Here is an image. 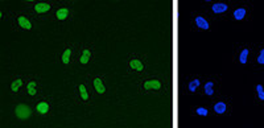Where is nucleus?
Masks as SVG:
<instances>
[{
  "mask_svg": "<svg viewBox=\"0 0 264 128\" xmlns=\"http://www.w3.org/2000/svg\"><path fill=\"white\" fill-rule=\"evenodd\" d=\"M244 16H246V9H244V8H238V9L234 12L235 20H242Z\"/></svg>",
  "mask_w": 264,
  "mask_h": 128,
  "instance_id": "nucleus-8",
  "label": "nucleus"
},
{
  "mask_svg": "<svg viewBox=\"0 0 264 128\" xmlns=\"http://www.w3.org/2000/svg\"><path fill=\"white\" fill-rule=\"evenodd\" d=\"M94 86H95V90L98 91L99 94H103L104 91H106V87H104V85L102 83V81H100L99 78H95V81H94Z\"/></svg>",
  "mask_w": 264,
  "mask_h": 128,
  "instance_id": "nucleus-4",
  "label": "nucleus"
},
{
  "mask_svg": "<svg viewBox=\"0 0 264 128\" xmlns=\"http://www.w3.org/2000/svg\"><path fill=\"white\" fill-rule=\"evenodd\" d=\"M144 87H145L147 90H151V89L158 90L161 87V83L158 81H156V79H153V81H147L145 83H144Z\"/></svg>",
  "mask_w": 264,
  "mask_h": 128,
  "instance_id": "nucleus-2",
  "label": "nucleus"
},
{
  "mask_svg": "<svg viewBox=\"0 0 264 128\" xmlns=\"http://www.w3.org/2000/svg\"><path fill=\"white\" fill-rule=\"evenodd\" d=\"M256 90H258L259 98H260L262 100H264V91H263V86H262V85H258V86H256Z\"/></svg>",
  "mask_w": 264,
  "mask_h": 128,
  "instance_id": "nucleus-21",
  "label": "nucleus"
},
{
  "mask_svg": "<svg viewBox=\"0 0 264 128\" xmlns=\"http://www.w3.org/2000/svg\"><path fill=\"white\" fill-rule=\"evenodd\" d=\"M37 111L40 114H46V112L49 111V106L48 103H45V102H41V103H38L37 106Z\"/></svg>",
  "mask_w": 264,
  "mask_h": 128,
  "instance_id": "nucleus-9",
  "label": "nucleus"
},
{
  "mask_svg": "<svg viewBox=\"0 0 264 128\" xmlns=\"http://www.w3.org/2000/svg\"><path fill=\"white\" fill-rule=\"evenodd\" d=\"M205 93H206V95H209V97H211V95L214 94V90H213V82H207L205 85Z\"/></svg>",
  "mask_w": 264,
  "mask_h": 128,
  "instance_id": "nucleus-15",
  "label": "nucleus"
},
{
  "mask_svg": "<svg viewBox=\"0 0 264 128\" xmlns=\"http://www.w3.org/2000/svg\"><path fill=\"white\" fill-rule=\"evenodd\" d=\"M70 54H71V50L70 49H66L62 54V61L64 64H69V61H70Z\"/></svg>",
  "mask_w": 264,
  "mask_h": 128,
  "instance_id": "nucleus-16",
  "label": "nucleus"
},
{
  "mask_svg": "<svg viewBox=\"0 0 264 128\" xmlns=\"http://www.w3.org/2000/svg\"><path fill=\"white\" fill-rule=\"evenodd\" d=\"M79 91H81V98L83 100H87L89 99V95H87V91L85 89V85H81L79 86Z\"/></svg>",
  "mask_w": 264,
  "mask_h": 128,
  "instance_id": "nucleus-18",
  "label": "nucleus"
},
{
  "mask_svg": "<svg viewBox=\"0 0 264 128\" xmlns=\"http://www.w3.org/2000/svg\"><path fill=\"white\" fill-rule=\"evenodd\" d=\"M129 65H131V67H132V69H135V70H139V71H140V70H143V67H144L142 62L137 61V60H132L131 62H129Z\"/></svg>",
  "mask_w": 264,
  "mask_h": 128,
  "instance_id": "nucleus-11",
  "label": "nucleus"
},
{
  "mask_svg": "<svg viewBox=\"0 0 264 128\" xmlns=\"http://www.w3.org/2000/svg\"><path fill=\"white\" fill-rule=\"evenodd\" d=\"M197 114L202 115V116H206V115H207V110L204 108V107H200V108H197Z\"/></svg>",
  "mask_w": 264,
  "mask_h": 128,
  "instance_id": "nucleus-22",
  "label": "nucleus"
},
{
  "mask_svg": "<svg viewBox=\"0 0 264 128\" xmlns=\"http://www.w3.org/2000/svg\"><path fill=\"white\" fill-rule=\"evenodd\" d=\"M196 23H197V25L200 28H202V29H209V23L206 21L204 17H201V16H198L197 19H196Z\"/></svg>",
  "mask_w": 264,
  "mask_h": 128,
  "instance_id": "nucleus-7",
  "label": "nucleus"
},
{
  "mask_svg": "<svg viewBox=\"0 0 264 128\" xmlns=\"http://www.w3.org/2000/svg\"><path fill=\"white\" fill-rule=\"evenodd\" d=\"M89 58H90V50L85 49V50H83V53H82V56H81V64H83V65L87 64Z\"/></svg>",
  "mask_w": 264,
  "mask_h": 128,
  "instance_id": "nucleus-12",
  "label": "nucleus"
},
{
  "mask_svg": "<svg viewBox=\"0 0 264 128\" xmlns=\"http://www.w3.org/2000/svg\"><path fill=\"white\" fill-rule=\"evenodd\" d=\"M28 93H29L31 95L36 94V83L34 82H29V83H28Z\"/></svg>",
  "mask_w": 264,
  "mask_h": 128,
  "instance_id": "nucleus-19",
  "label": "nucleus"
},
{
  "mask_svg": "<svg viewBox=\"0 0 264 128\" xmlns=\"http://www.w3.org/2000/svg\"><path fill=\"white\" fill-rule=\"evenodd\" d=\"M67 13H69V11L66 8H61V9L57 11V17H58L60 20H64V19H66L67 17Z\"/></svg>",
  "mask_w": 264,
  "mask_h": 128,
  "instance_id": "nucleus-13",
  "label": "nucleus"
},
{
  "mask_svg": "<svg viewBox=\"0 0 264 128\" xmlns=\"http://www.w3.org/2000/svg\"><path fill=\"white\" fill-rule=\"evenodd\" d=\"M226 9H227V5L223 4V3H217V4L213 5V12H215V13H222Z\"/></svg>",
  "mask_w": 264,
  "mask_h": 128,
  "instance_id": "nucleus-5",
  "label": "nucleus"
},
{
  "mask_svg": "<svg viewBox=\"0 0 264 128\" xmlns=\"http://www.w3.org/2000/svg\"><path fill=\"white\" fill-rule=\"evenodd\" d=\"M16 115L20 119H28L31 116V108L25 104H20L16 107Z\"/></svg>",
  "mask_w": 264,
  "mask_h": 128,
  "instance_id": "nucleus-1",
  "label": "nucleus"
},
{
  "mask_svg": "<svg viewBox=\"0 0 264 128\" xmlns=\"http://www.w3.org/2000/svg\"><path fill=\"white\" fill-rule=\"evenodd\" d=\"M34 9H36V12H38V13H44V12H48L50 9V5L48 3H38V4L34 5Z\"/></svg>",
  "mask_w": 264,
  "mask_h": 128,
  "instance_id": "nucleus-3",
  "label": "nucleus"
},
{
  "mask_svg": "<svg viewBox=\"0 0 264 128\" xmlns=\"http://www.w3.org/2000/svg\"><path fill=\"white\" fill-rule=\"evenodd\" d=\"M258 62L260 65H264V49L260 52V56L258 57Z\"/></svg>",
  "mask_w": 264,
  "mask_h": 128,
  "instance_id": "nucleus-23",
  "label": "nucleus"
},
{
  "mask_svg": "<svg viewBox=\"0 0 264 128\" xmlns=\"http://www.w3.org/2000/svg\"><path fill=\"white\" fill-rule=\"evenodd\" d=\"M21 85H23V81H21V79H16V81L11 85V90H12V91H17V90L20 89Z\"/></svg>",
  "mask_w": 264,
  "mask_h": 128,
  "instance_id": "nucleus-17",
  "label": "nucleus"
},
{
  "mask_svg": "<svg viewBox=\"0 0 264 128\" xmlns=\"http://www.w3.org/2000/svg\"><path fill=\"white\" fill-rule=\"evenodd\" d=\"M247 56H248V49H243L240 53V57H239L240 64H243V65L247 64Z\"/></svg>",
  "mask_w": 264,
  "mask_h": 128,
  "instance_id": "nucleus-14",
  "label": "nucleus"
},
{
  "mask_svg": "<svg viewBox=\"0 0 264 128\" xmlns=\"http://www.w3.org/2000/svg\"><path fill=\"white\" fill-rule=\"evenodd\" d=\"M200 86V81L198 79H194V81H191L190 82V85H189V90L190 91H196V89Z\"/></svg>",
  "mask_w": 264,
  "mask_h": 128,
  "instance_id": "nucleus-20",
  "label": "nucleus"
},
{
  "mask_svg": "<svg viewBox=\"0 0 264 128\" xmlns=\"http://www.w3.org/2000/svg\"><path fill=\"white\" fill-rule=\"evenodd\" d=\"M214 110L217 114H223V112L226 111V104L222 103V102H218L215 106H214Z\"/></svg>",
  "mask_w": 264,
  "mask_h": 128,
  "instance_id": "nucleus-10",
  "label": "nucleus"
},
{
  "mask_svg": "<svg viewBox=\"0 0 264 128\" xmlns=\"http://www.w3.org/2000/svg\"><path fill=\"white\" fill-rule=\"evenodd\" d=\"M19 24H20V27H23L25 29H31L32 28V23L27 19V17H24V16L19 17Z\"/></svg>",
  "mask_w": 264,
  "mask_h": 128,
  "instance_id": "nucleus-6",
  "label": "nucleus"
}]
</instances>
